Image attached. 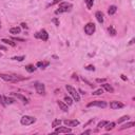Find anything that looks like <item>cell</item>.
<instances>
[{"label":"cell","instance_id":"29","mask_svg":"<svg viewBox=\"0 0 135 135\" xmlns=\"http://www.w3.org/2000/svg\"><path fill=\"white\" fill-rule=\"evenodd\" d=\"M13 60H17V61H22L23 59H25V57L24 56H15V57H13Z\"/></svg>","mask_w":135,"mask_h":135},{"label":"cell","instance_id":"25","mask_svg":"<svg viewBox=\"0 0 135 135\" xmlns=\"http://www.w3.org/2000/svg\"><path fill=\"white\" fill-rule=\"evenodd\" d=\"M86 8L90 10L93 6V4H94V0H86Z\"/></svg>","mask_w":135,"mask_h":135},{"label":"cell","instance_id":"30","mask_svg":"<svg viewBox=\"0 0 135 135\" xmlns=\"http://www.w3.org/2000/svg\"><path fill=\"white\" fill-rule=\"evenodd\" d=\"M102 93H103L102 89H98V90L94 91V92L92 93V95H100V94H102Z\"/></svg>","mask_w":135,"mask_h":135},{"label":"cell","instance_id":"38","mask_svg":"<svg viewBox=\"0 0 135 135\" xmlns=\"http://www.w3.org/2000/svg\"><path fill=\"white\" fill-rule=\"evenodd\" d=\"M90 133H92V130H86V131H84L82 134H90Z\"/></svg>","mask_w":135,"mask_h":135},{"label":"cell","instance_id":"19","mask_svg":"<svg viewBox=\"0 0 135 135\" xmlns=\"http://www.w3.org/2000/svg\"><path fill=\"white\" fill-rule=\"evenodd\" d=\"M116 11H117V8L115 5H111L109 8V10H108V13H109V15H114L116 13Z\"/></svg>","mask_w":135,"mask_h":135},{"label":"cell","instance_id":"2","mask_svg":"<svg viewBox=\"0 0 135 135\" xmlns=\"http://www.w3.org/2000/svg\"><path fill=\"white\" fill-rule=\"evenodd\" d=\"M72 8V4L68 3V2H62V3L59 5L58 10L55 11V14L58 15V14H61V13H67L69 11H71Z\"/></svg>","mask_w":135,"mask_h":135},{"label":"cell","instance_id":"3","mask_svg":"<svg viewBox=\"0 0 135 135\" xmlns=\"http://www.w3.org/2000/svg\"><path fill=\"white\" fill-rule=\"evenodd\" d=\"M36 121V118L33 117V116H29V115H24L21 117L20 119V124L22 126H31L34 122Z\"/></svg>","mask_w":135,"mask_h":135},{"label":"cell","instance_id":"33","mask_svg":"<svg viewBox=\"0 0 135 135\" xmlns=\"http://www.w3.org/2000/svg\"><path fill=\"white\" fill-rule=\"evenodd\" d=\"M61 1H62V0H53L49 5H54V4H57V3H59V2H61Z\"/></svg>","mask_w":135,"mask_h":135},{"label":"cell","instance_id":"31","mask_svg":"<svg viewBox=\"0 0 135 135\" xmlns=\"http://www.w3.org/2000/svg\"><path fill=\"white\" fill-rule=\"evenodd\" d=\"M107 124H108V121H105V120H102V121H100V122H99V124H98V126H97V127H98V128L100 129V128H102V127H105Z\"/></svg>","mask_w":135,"mask_h":135},{"label":"cell","instance_id":"24","mask_svg":"<svg viewBox=\"0 0 135 135\" xmlns=\"http://www.w3.org/2000/svg\"><path fill=\"white\" fill-rule=\"evenodd\" d=\"M61 120L60 119H55L54 121L52 122V127H54V128H56V127H58V126H60L61 124Z\"/></svg>","mask_w":135,"mask_h":135},{"label":"cell","instance_id":"9","mask_svg":"<svg viewBox=\"0 0 135 135\" xmlns=\"http://www.w3.org/2000/svg\"><path fill=\"white\" fill-rule=\"evenodd\" d=\"M72 130L71 128H68V127H56V129H55L54 133H71Z\"/></svg>","mask_w":135,"mask_h":135},{"label":"cell","instance_id":"7","mask_svg":"<svg viewBox=\"0 0 135 135\" xmlns=\"http://www.w3.org/2000/svg\"><path fill=\"white\" fill-rule=\"evenodd\" d=\"M108 105V103L103 100H96V101H92V102L88 103V107H99V108H105Z\"/></svg>","mask_w":135,"mask_h":135},{"label":"cell","instance_id":"14","mask_svg":"<svg viewBox=\"0 0 135 135\" xmlns=\"http://www.w3.org/2000/svg\"><path fill=\"white\" fill-rule=\"evenodd\" d=\"M101 86H102V88L105 89L107 92H110V93H113L114 92L113 86H112L111 84H109V83H103V84H101Z\"/></svg>","mask_w":135,"mask_h":135},{"label":"cell","instance_id":"16","mask_svg":"<svg viewBox=\"0 0 135 135\" xmlns=\"http://www.w3.org/2000/svg\"><path fill=\"white\" fill-rule=\"evenodd\" d=\"M135 122L131 121V122H128V124H124L122 127H120V130H126V129H129V128H132V127H134Z\"/></svg>","mask_w":135,"mask_h":135},{"label":"cell","instance_id":"41","mask_svg":"<svg viewBox=\"0 0 135 135\" xmlns=\"http://www.w3.org/2000/svg\"><path fill=\"white\" fill-rule=\"evenodd\" d=\"M120 77H121V79H122V80H124V81H126V80H127V77H126V76H124V75H121V76H120Z\"/></svg>","mask_w":135,"mask_h":135},{"label":"cell","instance_id":"21","mask_svg":"<svg viewBox=\"0 0 135 135\" xmlns=\"http://www.w3.org/2000/svg\"><path fill=\"white\" fill-rule=\"evenodd\" d=\"M3 100H4V102H5V105H12V103H14V99H12V98H10V97H5L4 96L3 97Z\"/></svg>","mask_w":135,"mask_h":135},{"label":"cell","instance_id":"37","mask_svg":"<svg viewBox=\"0 0 135 135\" xmlns=\"http://www.w3.org/2000/svg\"><path fill=\"white\" fill-rule=\"evenodd\" d=\"M96 82H105V79H100V78H97Z\"/></svg>","mask_w":135,"mask_h":135},{"label":"cell","instance_id":"15","mask_svg":"<svg viewBox=\"0 0 135 135\" xmlns=\"http://www.w3.org/2000/svg\"><path fill=\"white\" fill-rule=\"evenodd\" d=\"M58 105H59V108H60V109L62 110L63 112H68V111H69V109H68V105H67V103H64V102H62V101L58 100Z\"/></svg>","mask_w":135,"mask_h":135},{"label":"cell","instance_id":"17","mask_svg":"<svg viewBox=\"0 0 135 135\" xmlns=\"http://www.w3.org/2000/svg\"><path fill=\"white\" fill-rule=\"evenodd\" d=\"M1 41L3 42V43L8 44V45H11V46H15V45H16V43H15V42H13V40H11V39H6V38H3Z\"/></svg>","mask_w":135,"mask_h":135},{"label":"cell","instance_id":"20","mask_svg":"<svg viewBox=\"0 0 135 135\" xmlns=\"http://www.w3.org/2000/svg\"><path fill=\"white\" fill-rule=\"evenodd\" d=\"M36 65H37L38 68H41V69H45V68L49 65V62L48 61H45V62H41V61H39V62H37Z\"/></svg>","mask_w":135,"mask_h":135},{"label":"cell","instance_id":"13","mask_svg":"<svg viewBox=\"0 0 135 135\" xmlns=\"http://www.w3.org/2000/svg\"><path fill=\"white\" fill-rule=\"evenodd\" d=\"M95 17H96L97 21H98L99 23H102L103 22V14L100 12V11H97L96 14H95Z\"/></svg>","mask_w":135,"mask_h":135},{"label":"cell","instance_id":"23","mask_svg":"<svg viewBox=\"0 0 135 135\" xmlns=\"http://www.w3.org/2000/svg\"><path fill=\"white\" fill-rule=\"evenodd\" d=\"M115 124H116L115 122H110V124H109V122H108V124H105V130H107V131L112 130V129H113L114 127H115Z\"/></svg>","mask_w":135,"mask_h":135},{"label":"cell","instance_id":"18","mask_svg":"<svg viewBox=\"0 0 135 135\" xmlns=\"http://www.w3.org/2000/svg\"><path fill=\"white\" fill-rule=\"evenodd\" d=\"M21 32V29L20 27H18V26H16V27H12V29H10V33L11 34H13V35H15V34H19Z\"/></svg>","mask_w":135,"mask_h":135},{"label":"cell","instance_id":"12","mask_svg":"<svg viewBox=\"0 0 135 135\" xmlns=\"http://www.w3.org/2000/svg\"><path fill=\"white\" fill-rule=\"evenodd\" d=\"M12 95L13 96H15V97H17L18 99H20L22 102H24V103H29V100H27V98L25 96H23V95H21V94H19V93H12Z\"/></svg>","mask_w":135,"mask_h":135},{"label":"cell","instance_id":"22","mask_svg":"<svg viewBox=\"0 0 135 135\" xmlns=\"http://www.w3.org/2000/svg\"><path fill=\"white\" fill-rule=\"evenodd\" d=\"M25 70H26L29 73H33V72H35L36 68L34 67V65H32V64H29V65H26V67H25Z\"/></svg>","mask_w":135,"mask_h":135},{"label":"cell","instance_id":"4","mask_svg":"<svg viewBox=\"0 0 135 135\" xmlns=\"http://www.w3.org/2000/svg\"><path fill=\"white\" fill-rule=\"evenodd\" d=\"M65 89L68 90V93H70V95H71L72 97H73V99L75 101H80V96H79V93L76 91V89H74L73 86H65Z\"/></svg>","mask_w":135,"mask_h":135},{"label":"cell","instance_id":"42","mask_svg":"<svg viewBox=\"0 0 135 135\" xmlns=\"http://www.w3.org/2000/svg\"><path fill=\"white\" fill-rule=\"evenodd\" d=\"M134 40H135L134 38H133V39H131V41L129 42V44H133V43H134Z\"/></svg>","mask_w":135,"mask_h":135},{"label":"cell","instance_id":"28","mask_svg":"<svg viewBox=\"0 0 135 135\" xmlns=\"http://www.w3.org/2000/svg\"><path fill=\"white\" fill-rule=\"evenodd\" d=\"M129 118H130V117H129L128 115H124V116H122V117H120L119 119L117 120V122H118V124H121L122 121H124V120H128Z\"/></svg>","mask_w":135,"mask_h":135},{"label":"cell","instance_id":"36","mask_svg":"<svg viewBox=\"0 0 135 135\" xmlns=\"http://www.w3.org/2000/svg\"><path fill=\"white\" fill-rule=\"evenodd\" d=\"M52 21H53V22H54V23H55V24H56V25H59V21L57 20L56 18H54V19H53Z\"/></svg>","mask_w":135,"mask_h":135},{"label":"cell","instance_id":"26","mask_svg":"<svg viewBox=\"0 0 135 135\" xmlns=\"http://www.w3.org/2000/svg\"><path fill=\"white\" fill-rule=\"evenodd\" d=\"M108 31H109L110 35H112V36H115V35H116V31H115V29H114L113 26H109Z\"/></svg>","mask_w":135,"mask_h":135},{"label":"cell","instance_id":"32","mask_svg":"<svg viewBox=\"0 0 135 135\" xmlns=\"http://www.w3.org/2000/svg\"><path fill=\"white\" fill-rule=\"evenodd\" d=\"M86 70H88V71H95V67L94 65H86Z\"/></svg>","mask_w":135,"mask_h":135},{"label":"cell","instance_id":"6","mask_svg":"<svg viewBox=\"0 0 135 135\" xmlns=\"http://www.w3.org/2000/svg\"><path fill=\"white\" fill-rule=\"evenodd\" d=\"M34 86H35V90H36V92H37L38 94H40V95L45 94V86H44L43 83L36 81L35 83H34Z\"/></svg>","mask_w":135,"mask_h":135},{"label":"cell","instance_id":"8","mask_svg":"<svg viewBox=\"0 0 135 135\" xmlns=\"http://www.w3.org/2000/svg\"><path fill=\"white\" fill-rule=\"evenodd\" d=\"M35 37L36 38H40V39H42L43 41H46V40L49 39V34H48V32H46L45 30H41L39 33L35 34Z\"/></svg>","mask_w":135,"mask_h":135},{"label":"cell","instance_id":"1","mask_svg":"<svg viewBox=\"0 0 135 135\" xmlns=\"http://www.w3.org/2000/svg\"><path fill=\"white\" fill-rule=\"evenodd\" d=\"M0 78L5 81H10V82H17V81H21V80L26 79L25 77H21V76H17V75H11V74H0Z\"/></svg>","mask_w":135,"mask_h":135},{"label":"cell","instance_id":"11","mask_svg":"<svg viewBox=\"0 0 135 135\" xmlns=\"http://www.w3.org/2000/svg\"><path fill=\"white\" fill-rule=\"evenodd\" d=\"M63 124H65L67 127H76V126H78L79 124V121L78 120H76V119H74V120H68V119H65V120H63Z\"/></svg>","mask_w":135,"mask_h":135},{"label":"cell","instance_id":"27","mask_svg":"<svg viewBox=\"0 0 135 135\" xmlns=\"http://www.w3.org/2000/svg\"><path fill=\"white\" fill-rule=\"evenodd\" d=\"M64 101H65V103H67L68 105H71L72 103H73V101H72L71 97H69V96H65V97H64Z\"/></svg>","mask_w":135,"mask_h":135},{"label":"cell","instance_id":"39","mask_svg":"<svg viewBox=\"0 0 135 135\" xmlns=\"http://www.w3.org/2000/svg\"><path fill=\"white\" fill-rule=\"evenodd\" d=\"M0 50H2V51H6V48H5V46H3V45H0Z\"/></svg>","mask_w":135,"mask_h":135},{"label":"cell","instance_id":"35","mask_svg":"<svg viewBox=\"0 0 135 135\" xmlns=\"http://www.w3.org/2000/svg\"><path fill=\"white\" fill-rule=\"evenodd\" d=\"M13 40H15V41H24V39H22V38H18V37H14Z\"/></svg>","mask_w":135,"mask_h":135},{"label":"cell","instance_id":"34","mask_svg":"<svg viewBox=\"0 0 135 135\" xmlns=\"http://www.w3.org/2000/svg\"><path fill=\"white\" fill-rule=\"evenodd\" d=\"M0 103H1L3 107H5V102H4V100H3V96H1V95H0Z\"/></svg>","mask_w":135,"mask_h":135},{"label":"cell","instance_id":"5","mask_svg":"<svg viewBox=\"0 0 135 135\" xmlns=\"http://www.w3.org/2000/svg\"><path fill=\"white\" fill-rule=\"evenodd\" d=\"M95 30H96V27H95V24L92 22H89L86 23V25H84V33L86 34V35H93L95 32Z\"/></svg>","mask_w":135,"mask_h":135},{"label":"cell","instance_id":"40","mask_svg":"<svg viewBox=\"0 0 135 135\" xmlns=\"http://www.w3.org/2000/svg\"><path fill=\"white\" fill-rule=\"evenodd\" d=\"M21 26H22L23 29H27V26H26V24H25V23H21Z\"/></svg>","mask_w":135,"mask_h":135},{"label":"cell","instance_id":"10","mask_svg":"<svg viewBox=\"0 0 135 135\" xmlns=\"http://www.w3.org/2000/svg\"><path fill=\"white\" fill-rule=\"evenodd\" d=\"M124 105L122 102H119V101H111L110 102V108L113 110H116V109H120V108H124Z\"/></svg>","mask_w":135,"mask_h":135}]
</instances>
